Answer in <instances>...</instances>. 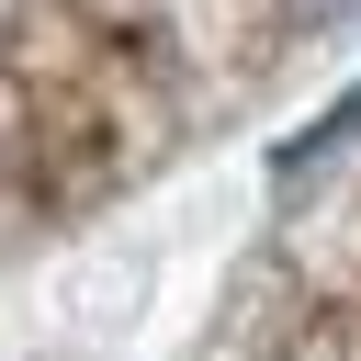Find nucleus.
Returning <instances> with one entry per match:
<instances>
[{
    "label": "nucleus",
    "mask_w": 361,
    "mask_h": 361,
    "mask_svg": "<svg viewBox=\"0 0 361 361\" xmlns=\"http://www.w3.org/2000/svg\"><path fill=\"white\" fill-rule=\"evenodd\" d=\"M350 135H361V90H350V102H338V113H327L316 135H293V147H282V180H305V169H316L327 147H350Z\"/></svg>",
    "instance_id": "1"
}]
</instances>
